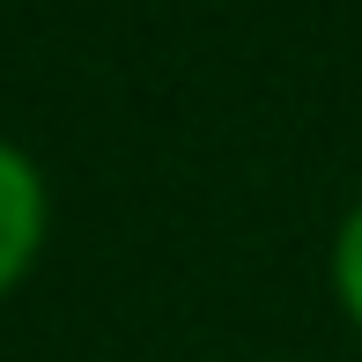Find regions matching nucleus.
I'll return each mask as SVG.
<instances>
[{"mask_svg":"<svg viewBox=\"0 0 362 362\" xmlns=\"http://www.w3.org/2000/svg\"><path fill=\"white\" fill-rule=\"evenodd\" d=\"M37 237H45V185H37V163L23 148L0 141V288L37 259Z\"/></svg>","mask_w":362,"mask_h":362,"instance_id":"f257e3e1","label":"nucleus"},{"mask_svg":"<svg viewBox=\"0 0 362 362\" xmlns=\"http://www.w3.org/2000/svg\"><path fill=\"white\" fill-rule=\"evenodd\" d=\"M333 274H340V296H348V310L362 318V207L348 215V229H340V252H333Z\"/></svg>","mask_w":362,"mask_h":362,"instance_id":"f03ea898","label":"nucleus"}]
</instances>
